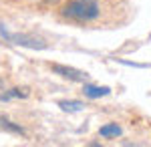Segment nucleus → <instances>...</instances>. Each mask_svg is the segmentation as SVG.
Masks as SVG:
<instances>
[{
  "instance_id": "f257e3e1",
  "label": "nucleus",
  "mask_w": 151,
  "mask_h": 147,
  "mask_svg": "<svg viewBox=\"0 0 151 147\" xmlns=\"http://www.w3.org/2000/svg\"><path fill=\"white\" fill-rule=\"evenodd\" d=\"M58 14L73 22H93L101 16V4L97 0H67Z\"/></svg>"
},
{
  "instance_id": "20e7f679",
  "label": "nucleus",
  "mask_w": 151,
  "mask_h": 147,
  "mask_svg": "<svg viewBox=\"0 0 151 147\" xmlns=\"http://www.w3.org/2000/svg\"><path fill=\"white\" fill-rule=\"evenodd\" d=\"M83 93L89 99H101V97L111 95V89L109 87H97V85H91V83H83Z\"/></svg>"
},
{
  "instance_id": "1a4fd4ad",
  "label": "nucleus",
  "mask_w": 151,
  "mask_h": 147,
  "mask_svg": "<svg viewBox=\"0 0 151 147\" xmlns=\"http://www.w3.org/2000/svg\"><path fill=\"white\" fill-rule=\"evenodd\" d=\"M119 65H123V67H133V68H149L147 63H133V61H125V58H115Z\"/></svg>"
},
{
  "instance_id": "423d86ee",
  "label": "nucleus",
  "mask_w": 151,
  "mask_h": 147,
  "mask_svg": "<svg viewBox=\"0 0 151 147\" xmlns=\"http://www.w3.org/2000/svg\"><path fill=\"white\" fill-rule=\"evenodd\" d=\"M121 133H123V129H121V125H117V123H107V125H103V127L99 129V135L105 137V139L121 137Z\"/></svg>"
},
{
  "instance_id": "6e6552de",
  "label": "nucleus",
  "mask_w": 151,
  "mask_h": 147,
  "mask_svg": "<svg viewBox=\"0 0 151 147\" xmlns=\"http://www.w3.org/2000/svg\"><path fill=\"white\" fill-rule=\"evenodd\" d=\"M28 97V89H18V87H14V89H8L6 93H2L0 95V101H10V99H26Z\"/></svg>"
},
{
  "instance_id": "39448f33",
  "label": "nucleus",
  "mask_w": 151,
  "mask_h": 147,
  "mask_svg": "<svg viewBox=\"0 0 151 147\" xmlns=\"http://www.w3.org/2000/svg\"><path fill=\"white\" fill-rule=\"evenodd\" d=\"M57 107H60V111L65 113H77V111H83L85 109V103L83 101H75V99H63V101H57Z\"/></svg>"
},
{
  "instance_id": "0eeeda50",
  "label": "nucleus",
  "mask_w": 151,
  "mask_h": 147,
  "mask_svg": "<svg viewBox=\"0 0 151 147\" xmlns=\"http://www.w3.org/2000/svg\"><path fill=\"white\" fill-rule=\"evenodd\" d=\"M0 129L2 131H8V133H14V135H26V131H24L20 125L12 123L10 119H6V117H0Z\"/></svg>"
},
{
  "instance_id": "f03ea898",
  "label": "nucleus",
  "mask_w": 151,
  "mask_h": 147,
  "mask_svg": "<svg viewBox=\"0 0 151 147\" xmlns=\"http://www.w3.org/2000/svg\"><path fill=\"white\" fill-rule=\"evenodd\" d=\"M0 36L10 43L14 46H24V48H32V50H45L47 48V43L38 36H32V34H22V32H10L4 24H0Z\"/></svg>"
},
{
  "instance_id": "7ed1b4c3",
  "label": "nucleus",
  "mask_w": 151,
  "mask_h": 147,
  "mask_svg": "<svg viewBox=\"0 0 151 147\" xmlns=\"http://www.w3.org/2000/svg\"><path fill=\"white\" fill-rule=\"evenodd\" d=\"M50 68H52L55 75L63 77V79H69V81H73V83H87V79H89L87 73H83L79 68L67 67V65H50Z\"/></svg>"
}]
</instances>
